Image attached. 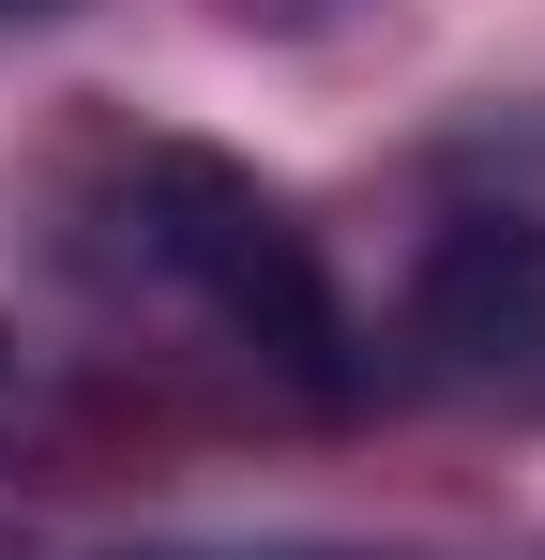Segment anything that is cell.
Segmentation results:
<instances>
[{
    "mask_svg": "<svg viewBox=\"0 0 545 560\" xmlns=\"http://www.w3.org/2000/svg\"><path fill=\"white\" fill-rule=\"evenodd\" d=\"M106 228H121V258L152 288H182L228 349H258L272 378H303V394H349V288L318 258V228H303V197L258 183L243 152H212V137H137L121 152V183H106Z\"/></svg>",
    "mask_w": 545,
    "mask_h": 560,
    "instance_id": "1",
    "label": "cell"
},
{
    "mask_svg": "<svg viewBox=\"0 0 545 560\" xmlns=\"http://www.w3.org/2000/svg\"><path fill=\"white\" fill-rule=\"evenodd\" d=\"M409 349L469 409L545 424V212H454L409 273Z\"/></svg>",
    "mask_w": 545,
    "mask_h": 560,
    "instance_id": "2",
    "label": "cell"
},
{
    "mask_svg": "<svg viewBox=\"0 0 545 560\" xmlns=\"http://www.w3.org/2000/svg\"><path fill=\"white\" fill-rule=\"evenodd\" d=\"M121 560H243V546H121ZM258 560H363V546H258Z\"/></svg>",
    "mask_w": 545,
    "mask_h": 560,
    "instance_id": "3",
    "label": "cell"
},
{
    "mask_svg": "<svg viewBox=\"0 0 545 560\" xmlns=\"http://www.w3.org/2000/svg\"><path fill=\"white\" fill-rule=\"evenodd\" d=\"M0 15H61V0H0Z\"/></svg>",
    "mask_w": 545,
    "mask_h": 560,
    "instance_id": "4",
    "label": "cell"
}]
</instances>
